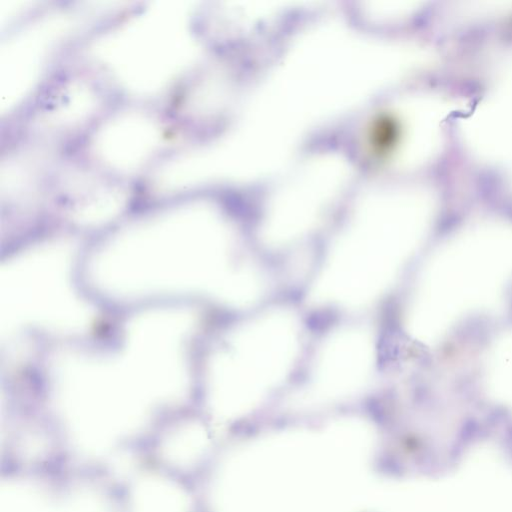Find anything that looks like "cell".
<instances>
[{
	"label": "cell",
	"instance_id": "obj_7",
	"mask_svg": "<svg viewBox=\"0 0 512 512\" xmlns=\"http://www.w3.org/2000/svg\"><path fill=\"white\" fill-rule=\"evenodd\" d=\"M461 133L474 155L505 165L512 176V62L494 90L463 119Z\"/></svg>",
	"mask_w": 512,
	"mask_h": 512
},
{
	"label": "cell",
	"instance_id": "obj_1",
	"mask_svg": "<svg viewBox=\"0 0 512 512\" xmlns=\"http://www.w3.org/2000/svg\"><path fill=\"white\" fill-rule=\"evenodd\" d=\"M511 280L512 223H471L426 262L406 309V330L433 345L464 317L500 309Z\"/></svg>",
	"mask_w": 512,
	"mask_h": 512
},
{
	"label": "cell",
	"instance_id": "obj_6",
	"mask_svg": "<svg viewBox=\"0 0 512 512\" xmlns=\"http://www.w3.org/2000/svg\"><path fill=\"white\" fill-rule=\"evenodd\" d=\"M63 15L43 18L9 38L0 48V110H10L40 77L55 42L67 32Z\"/></svg>",
	"mask_w": 512,
	"mask_h": 512
},
{
	"label": "cell",
	"instance_id": "obj_9",
	"mask_svg": "<svg viewBox=\"0 0 512 512\" xmlns=\"http://www.w3.org/2000/svg\"><path fill=\"white\" fill-rule=\"evenodd\" d=\"M484 374L489 396L512 410V330L491 347Z\"/></svg>",
	"mask_w": 512,
	"mask_h": 512
},
{
	"label": "cell",
	"instance_id": "obj_2",
	"mask_svg": "<svg viewBox=\"0 0 512 512\" xmlns=\"http://www.w3.org/2000/svg\"><path fill=\"white\" fill-rule=\"evenodd\" d=\"M432 208L421 198L366 217L331 248L310 300L357 307L378 297L421 243Z\"/></svg>",
	"mask_w": 512,
	"mask_h": 512
},
{
	"label": "cell",
	"instance_id": "obj_5",
	"mask_svg": "<svg viewBox=\"0 0 512 512\" xmlns=\"http://www.w3.org/2000/svg\"><path fill=\"white\" fill-rule=\"evenodd\" d=\"M374 362L375 348L368 331L359 327L340 329L320 348L304 396L325 401L353 394L369 381Z\"/></svg>",
	"mask_w": 512,
	"mask_h": 512
},
{
	"label": "cell",
	"instance_id": "obj_10",
	"mask_svg": "<svg viewBox=\"0 0 512 512\" xmlns=\"http://www.w3.org/2000/svg\"><path fill=\"white\" fill-rule=\"evenodd\" d=\"M398 136L397 123L389 117H380L372 126L370 145L376 153L383 154L394 146Z\"/></svg>",
	"mask_w": 512,
	"mask_h": 512
},
{
	"label": "cell",
	"instance_id": "obj_3",
	"mask_svg": "<svg viewBox=\"0 0 512 512\" xmlns=\"http://www.w3.org/2000/svg\"><path fill=\"white\" fill-rule=\"evenodd\" d=\"M188 2L158 1L102 36L95 56L120 84L138 94L167 86L194 58L188 31Z\"/></svg>",
	"mask_w": 512,
	"mask_h": 512
},
{
	"label": "cell",
	"instance_id": "obj_4",
	"mask_svg": "<svg viewBox=\"0 0 512 512\" xmlns=\"http://www.w3.org/2000/svg\"><path fill=\"white\" fill-rule=\"evenodd\" d=\"M299 349L295 316L274 310L242 326L215 359L214 398L225 412L255 405L289 373Z\"/></svg>",
	"mask_w": 512,
	"mask_h": 512
},
{
	"label": "cell",
	"instance_id": "obj_8",
	"mask_svg": "<svg viewBox=\"0 0 512 512\" xmlns=\"http://www.w3.org/2000/svg\"><path fill=\"white\" fill-rule=\"evenodd\" d=\"M161 130L140 112H123L106 121L94 136L97 155L109 166L129 171L143 164L157 149Z\"/></svg>",
	"mask_w": 512,
	"mask_h": 512
}]
</instances>
